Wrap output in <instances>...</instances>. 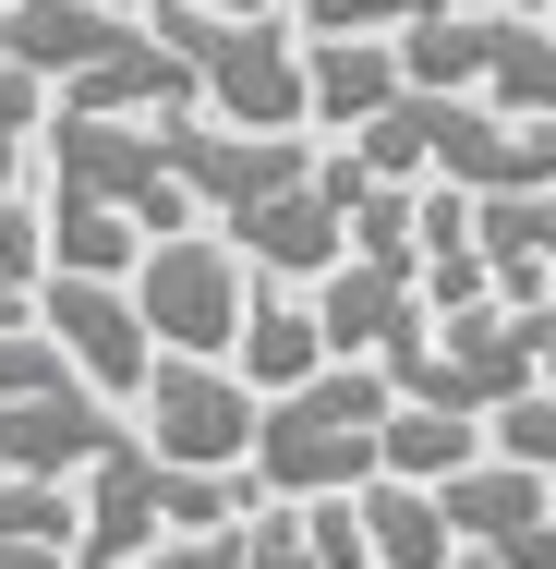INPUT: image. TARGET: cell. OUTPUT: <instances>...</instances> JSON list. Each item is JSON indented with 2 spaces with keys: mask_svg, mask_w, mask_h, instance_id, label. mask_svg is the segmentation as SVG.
Instances as JSON below:
<instances>
[{
  "mask_svg": "<svg viewBox=\"0 0 556 569\" xmlns=\"http://www.w3.org/2000/svg\"><path fill=\"white\" fill-rule=\"evenodd\" d=\"M37 328L73 351V376H85V388H110V400H133V388H145V363H158V328H145L133 279L49 267V279H37Z\"/></svg>",
  "mask_w": 556,
  "mask_h": 569,
  "instance_id": "obj_8",
  "label": "cell"
},
{
  "mask_svg": "<svg viewBox=\"0 0 556 569\" xmlns=\"http://www.w3.org/2000/svg\"><path fill=\"white\" fill-rule=\"evenodd\" d=\"M133 425H121L110 388H37V400H0V472H49V485H73V472H98Z\"/></svg>",
  "mask_w": 556,
  "mask_h": 569,
  "instance_id": "obj_9",
  "label": "cell"
},
{
  "mask_svg": "<svg viewBox=\"0 0 556 569\" xmlns=\"http://www.w3.org/2000/svg\"><path fill=\"white\" fill-rule=\"evenodd\" d=\"M351 509H363V546H375V569H447V558H459L447 497H436V485H412V472L351 485Z\"/></svg>",
  "mask_w": 556,
  "mask_h": 569,
  "instance_id": "obj_14",
  "label": "cell"
},
{
  "mask_svg": "<svg viewBox=\"0 0 556 569\" xmlns=\"http://www.w3.org/2000/svg\"><path fill=\"white\" fill-rule=\"evenodd\" d=\"M37 388H73V351L24 316V328H0V400H37Z\"/></svg>",
  "mask_w": 556,
  "mask_h": 569,
  "instance_id": "obj_19",
  "label": "cell"
},
{
  "mask_svg": "<svg viewBox=\"0 0 556 569\" xmlns=\"http://www.w3.org/2000/svg\"><path fill=\"white\" fill-rule=\"evenodd\" d=\"M291 509H303V533H315V569H375L363 509H351V497H291Z\"/></svg>",
  "mask_w": 556,
  "mask_h": 569,
  "instance_id": "obj_21",
  "label": "cell"
},
{
  "mask_svg": "<svg viewBox=\"0 0 556 569\" xmlns=\"http://www.w3.org/2000/svg\"><path fill=\"white\" fill-rule=\"evenodd\" d=\"M363 182H375V170H363L351 146L315 158L291 194H266L254 219L230 230V242H242V267H254V279H327L338 254H351V194H363Z\"/></svg>",
  "mask_w": 556,
  "mask_h": 569,
  "instance_id": "obj_7",
  "label": "cell"
},
{
  "mask_svg": "<svg viewBox=\"0 0 556 569\" xmlns=\"http://www.w3.org/2000/svg\"><path fill=\"white\" fill-rule=\"evenodd\" d=\"M242 521V485L230 472H194V460L121 437L98 472H85V533H73V569H121V558H158L182 533H219Z\"/></svg>",
  "mask_w": 556,
  "mask_h": 569,
  "instance_id": "obj_2",
  "label": "cell"
},
{
  "mask_svg": "<svg viewBox=\"0 0 556 569\" xmlns=\"http://www.w3.org/2000/svg\"><path fill=\"white\" fill-rule=\"evenodd\" d=\"M315 328H327L338 363H387V351L424 328V279L412 267H375V254H338L315 279Z\"/></svg>",
  "mask_w": 556,
  "mask_h": 569,
  "instance_id": "obj_11",
  "label": "cell"
},
{
  "mask_svg": "<svg viewBox=\"0 0 556 569\" xmlns=\"http://www.w3.org/2000/svg\"><path fill=\"white\" fill-rule=\"evenodd\" d=\"M121 569H242V521H219V533H182V546H158V558H121Z\"/></svg>",
  "mask_w": 556,
  "mask_h": 569,
  "instance_id": "obj_24",
  "label": "cell"
},
{
  "mask_svg": "<svg viewBox=\"0 0 556 569\" xmlns=\"http://www.w3.org/2000/svg\"><path fill=\"white\" fill-rule=\"evenodd\" d=\"M508 12H556V0H508Z\"/></svg>",
  "mask_w": 556,
  "mask_h": 569,
  "instance_id": "obj_30",
  "label": "cell"
},
{
  "mask_svg": "<svg viewBox=\"0 0 556 569\" xmlns=\"http://www.w3.org/2000/svg\"><path fill=\"white\" fill-rule=\"evenodd\" d=\"M436 182L556 194V121H508V110H484V98H436Z\"/></svg>",
  "mask_w": 556,
  "mask_h": 569,
  "instance_id": "obj_10",
  "label": "cell"
},
{
  "mask_svg": "<svg viewBox=\"0 0 556 569\" xmlns=\"http://www.w3.org/2000/svg\"><path fill=\"white\" fill-rule=\"evenodd\" d=\"M0 569H61V546H24V533H0Z\"/></svg>",
  "mask_w": 556,
  "mask_h": 569,
  "instance_id": "obj_26",
  "label": "cell"
},
{
  "mask_svg": "<svg viewBox=\"0 0 556 569\" xmlns=\"http://www.w3.org/2000/svg\"><path fill=\"white\" fill-rule=\"evenodd\" d=\"M24 316H37V279H12V267H0V328H24Z\"/></svg>",
  "mask_w": 556,
  "mask_h": 569,
  "instance_id": "obj_25",
  "label": "cell"
},
{
  "mask_svg": "<svg viewBox=\"0 0 556 569\" xmlns=\"http://www.w3.org/2000/svg\"><path fill=\"white\" fill-rule=\"evenodd\" d=\"M206 12H266V0H206Z\"/></svg>",
  "mask_w": 556,
  "mask_h": 569,
  "instance_id": "obj_29",
  "label": "cell"
},
{
  "mask_svg": "<svg viewBox=\"0 0 556 569\" xmlns=\"http://www.w3.org/2000/svg\"><path fill=\"white\" fill-rule=\"evenodd\" d=\"M412 73H400V37H303V110L327 133H363Z\"/></svg>",
  "mask_w": 556,
  "mask_h": 569,
  "instance_id": "obj_12",
  "label": "cell"
},
{
  "mask_svg": "<svg viewBox=\"0 0 556 569\" xmlns=\"http://www.w3.org/2000/svg\"><path fill=\"white\" fill-rule=\"evenodd\" d=\"M387 388H400V400H436V412H472V425H496L520 388H545V363H533V316H520V303L424 316L412 340L387 351Z\"/></svg>",
  "mask_w": 556,
  "mask_h": 569,
  "instance_id": "obj_4",
  "label": "cell"
},
{
  "mask_svg": "<svg viewBox=\"0 0 556 569\" xmlns=\"http://www.w3.org/2000/svg\"><path fill=\"white\" fill-rule=\"evenodd\" d=\"M496 449L533 460V472H556V388H520V400L496 412Z\"/></svg>",
  "mask_w": 556,
  "mask_h": 569,
  "instance_id": "obj_23",
  "label": "cell"
},
{
  "mask_svg": "<svg viewBox=\"0 0 556 569\" xmlns=\"http://www.w3.org/2000/svg\"><path fill=\"white\" fill-rule=\"evenodd\" d=\"M0 533H24V546H61V558H73L85 497H73V485H49V472H0Z\"/></svg>",
  "mask_w": 556,
  "mask_h": 569,
  "instance_id": "obj_17",
  "label": "cell"
},
{
  "mask_svg": "<svg viewBox=\"0 0 556 569\" xmlns=\"http://www.w3.org/2000/svg\"><path fill=\"white\" fill-rule=\"evenodd\" d=\"M424 12H447V0H303V37H400Z\"/></svg>",
  "mask_w": 556,
  "mask_h": 569,
  "instance_id": "obj_20",
  "label": "cell"
},
{
  "mask_svg": "<svg viewBox=\"0 0 556 569\" xmlns=\"http://www.w3.org/2000/svg\"><path fill=\"white\" fill-rule=\"evenodd\" d=\"M387 363H315L303 388H279L266 412H254V485L266 497H351V485H375V460H387Z\"/></svg>",
  "mask_w": 556,
  "mask_h": 569,
  "instance_id": "obj_1",
  "label": "cell"
},
{
  "mask_svg": "<svg viewBox=\"0 0 556 569\" xmlns=\"http://www.w3.org/2000/svg\"><path fill=\"white\" fill-rule=\"evenodd\" d=\"M230 363L254 376V400H279V388H303V376L338 363V351H327V328H315V303H291V279H254V316H242Z\"/></svg>",
  "mask_w": 556,
  "mask_h": 569,
  "instance_id": "obj_13",
  "label": "cell"
},
{
  "mask_svg": "<svg viewBox=\"0 0 556 569\" xmlns=\"http://www.w3.org/2000/svg\"><path fill=\"white\" fill-rule=\"evenodd\" d=\"M242 569H315V533H303V509H291V497L242 521Z\"/></svg>",
  "mask_w": 556,
  "mask_h": 569,
  "instance_id": "obj_22",
  "label": "cell"
},
{
  "mask_svg": "<svg viewBox=\"0 0 556 569\" xmlns=\"http://www.w3.org/2000/svg\"><path fill=\"white\" fill-rule=\"evenodd\" d=\"M533 363H545V388H556V303H533Z\"/></svg>",
  "mask_w": 556,
  "mask_h": 569,
  "instance_id": "obj_27",
  "label": "cell"
},
{
  "mask_svg": "<svg viewBox=\"0 0 556 569\" xmlns=\"http://www.w3.org/2000/svg\"><path fill=\"white\" fill-rule=\"evenodd\" d=\"M0 267L49 279V219L24 207V121H0Z\"/></svg>",
  "mask_w": 556,
  "mask_h": 569,
  "instance_id": "obj_18",
  "label": "cell"
},
{
  "mask_svg": "<svg viewBox=\"0 0 556 569\" xmlns=\"http://www.w3.org/2000/svg\"><path fill=\"white\" fill-rule=\"evenodd\" d=\"M145 24L194 61L206 110L242 121V133H303V24L279 12H206V0H145Z\"/></svg>",
  "mask_w": 556,
  "mask_h": 569,
  "instance_id": "obj_3",
  "label": "cell"
},
{
  "mask_svg": "<svg viewBox=\"0 0 556 569\" xmlns=\"http://www.w3.org/2000/svg\"><path fill=\"white\" fill-rule=\"evenodd\" d=\"M472 449H484V425H472V412H436V400H387V460H375V472L447 485V472H472Z\"/></svg>",
  "mask_w": 556,
  "mask_h": 569,
  "instance_id": "obj_16",
  "label": "cell"
},
{
  "mask_svg": "<svg viewBox=\"0 0 556 569\" xmlns=\"http://www.w3.org/2000/svg\"><path fill=\"white\" fill-rule=\"evenodd\" d=\"M447 569H496V558H484V546H459V558H447Z\"/></svg>",
  "mask_w": 556,
  "mask_h": 569,
  "instance_id": "obj_28",
  "label": "cell"
},
{
  "mask_svg": "<svg viewBox=\"0 0 556 569\" xmlns=\"http://www.w3.org/2000/svg\"><path fill=\"white\" fill-rule=\"evenodd\" d=\"M133 303H145L158 351H219V363H230L242 316H254L242 242H230V230H158V242H145V267H133Z\"/></svg>",
  "mask_w": 556,
  "mask_h": 569,
  "instance_id": "obj_6",
  "label": "cell"
},
{
  "mask_svg": "<svg viewBox=\"0 0 556 569\" xmlns=\"http://www.w3.org/2000/svg\"><path fill=\"white\" fill-rule=\"evenodd\" d=\"M254 376L219 363V351H158L145 363V388H133V437L170 460H194V472H242L254 460Z\"/></svg>",
  "mask_w": 556,
  "mask_h": 569,
  "instance_id": "obj_5",
  "label": "cell"
},
{
  "mask_svg": "<svg viewBox=\"0 0 556 569\" xmlns=\"http://www.w3.org/2000/svg\"><path fill=\"white\" fill-rule=\"evenodd\" d=\"M49 267H85V279H133L145 267V230L98 207V194H49Z\"/></svg>",
  "mask_w": 556,
  "mask_h": 569,
  "instance_id": "obj_15",
  "label": "cell"
}]
</instances>
